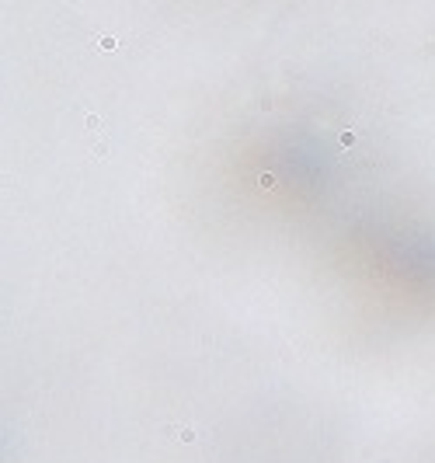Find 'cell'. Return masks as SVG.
I'll use <instances>...</instances> for the list:
<instances>
[{
  "label": "cell",
  "instance_id": "obj_1",
  "mask_svg": "<svg viewBox=\"0 0 435 463\" xmlns=\"http://www.w3.org/2000/svg\"><path fill=\"white\" fill-rule=\"evenodd\" d=\"M98 49H101V52H115V49H118V43H115V39H109V35H101V39H98Z\"/></svg>",
  "mask_w": 435,
  "mask_h": 463
}]
</instances>
